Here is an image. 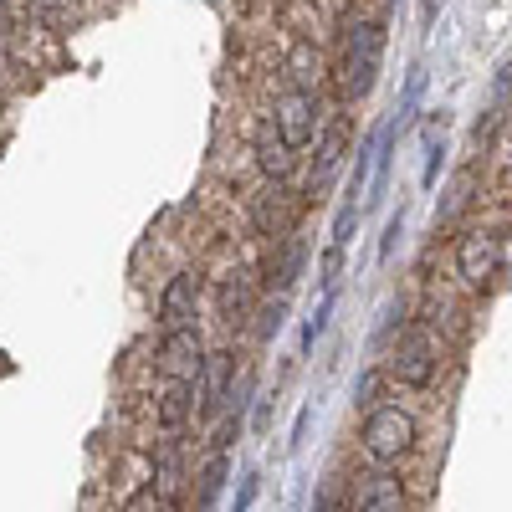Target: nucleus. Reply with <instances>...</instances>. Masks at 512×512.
I'll list each match as a JSON object with an SVG mask.
<instances>
[{
	"label": "nucleus",
	"instance_id": "obj_1",
	"mask_svg": "<svg viewBox=\"0 0 512 512\" xmlns=\"http://www.w3.org/2000/svg\"><path fill=\"white\" fill-rule=\"evenodd\" d=\"M379 57H384V26L354 21L349 36H344V57H338V88H344V98H364L374 88Z\"/></svg>",
	"mask_w": 512,
	"mask_h": 512
},
{
	"label": "nucleus",
	"instance_id": "obj_2",
	"mask_svg": "<svg viewBox=\"0 0 512 512\" xmlns=\"http://www.w3.org/2000/svg\"><path fill=\"white\" fill-rule=\"evenodd\" d=\"M359 441H364V456L374 466H395L415 451V415L400 410V405H379V410L364 415Z\"/></svg>",
	"mask_w": 512,
	"mask_h": 512
},
{
	"label": "nucleus",
	"instance_id": "obj_3",
	"mask_svg": "<svg viewBox=\"0 0 512 512\" xmlns=\"http://www.w3.org/2000/svg\"><path fill=\"white\" fill-rule=\"evenodd\" d=\"M436 369H441V344L431 338V328H410L395 344L390 364H384V374L395 384H405V390H431Z\"/></svg>",
	"mask_w": 512,
	"mask_h": 512
},
{
	"label": "nucleus",
	"instance_id": "obj_4",
	"mask_svg": "<svg viewBox=\"0 0 512 512\" xmlns=\"http://www.w3.org/2000/svg\"><path fill=\"white\" fill-rule=\"evenodd\" d=\"M502 262H507V251H502L497 231H466L461 246H456V277L472 292H487L502 277Z\"/></svg>",
	"mask_w": 512,
	"mask_h": 512
},
{
	"label": "nucleus",
	"instance_id": "obj_5",
	"mask_svg": "<svg viewBox=\"0 0 512 512\" xmlns=\"http://www.w3.org/2000/svg\"><path fill=\"white\" fill-rule=\"evenodd\" d=\"M205 359H210V349H205L200 328L190 323V328H169V333L159 338L154 369H159L169 384H195V379H200V369H205Z\"/></svg>",
	"mask_w": 512,
	"mask_h": 512
},
{
	"label": "nucleus",
	"instance_id": "obj_6",
	"mask_svg": "<svg viewBox=\"0 0 512 512\" xmlns=\"http://www.w3.org/2000/svg\"><path fill=\"white\" fill-rule=\"evenodd\" d=\"M236 354L231 349H210L200 379H195V415L210 425V420H221V410H231V390H236Z\"/></svg>",
	"mask_w": 512,
	"mask_h": 512
},
{
	"label": "nucleus",
	"instance_id": "obj_7",
	"mask_svg": "<svg viewBox=\"0 0 512 512\" xmlns=\"http://www.w3.org/2000/svg\"><path fill=\"white\" fill-rule=\"evenodd\" d=\"M272 123H277V134L292 144V149H308L313 134H318V98L308 88H287L272 108Z\"/></svg>",
	"mask_w": 512,
	"mask_h": 512
},
{
	"label": "nucleus",
	"instance_id": "obj_8",
	"mask_svg": "<svg viewBox=\"0 0 512 512\" xmlns=\"http://www.w3.org/2000/svg\"><path fill=\"white\" fill-rule=\"evenodd\" d=\"M200 272H175L164 282V292H159V328L169 333V328H190V318H195V308H200Z\"/></svg>",
	"mask_w": 512,
	"mask_h": 512
},
{
	"label": "nucleus",
	"instance_id": "obj_9",
	"mask_svg": "<svg viewBox=\"0 0 512 512\" xmlns=\"http://www.w3.org/2000/svg\"><path fill=\"white\" fill-rule=\"evenodd\" d=\"M349 512H405V487L390 466L379 472H364L354 482V497H349Z\"/></svg>",
	"mask_w": 512,
	"mask_h": 512
},
{
	"label": "nucleus",
	"instance_id": "obj_10",
	"mask_svg": "<svg viewBox=\"0 0 512 512\" xmlns=\"http://www.w3.org/2000/svg\"><path fill=\"white\" fill-rule=\"evenodd\" d=\"M251 154H256V169H262L272 185H282V180L292 175V164H297V149L277 134V123H272V118L256 123V144H251Z\"/></svg>",
	"mask_w": 512,
	"mask_h": 512
},
{
	"label": "nucleus",
	"instance_id": "obj_11",
	"mask_svg": "<svg viewBox=\"0 0 512 512\" xmlns=\"http://www.w3.org/2000/svg\"><path fill=\"white\" fill-rule=\"evenodd\" d=\"M344 154H349V123L338 118V123L328 128V134H323V144H318V159H313V195L333 185V175L344 169Z\"/></svg>",
	"mask_w": 512,
	"mask_h": 512
},
{
	"label": "nucleus",
	"instance_id": "obj_12",
	"mask_svg": "<svg viewBox=\"0 0 512 512\" xmlns=\"http://www.w3.org/2000/svg\"><path fill=\"white\" fill-rule=\"evenodd\" d=\"M195 415V384H169V390L154 400V420H159V431L164 436H175L185 431V420Z\"/></svg>",
	"mask_w": 512,
	"mask_h": 512
},
{
	"label": "nucleus",
	"instance_id": "obj_13",
	"mask_svg": "<svg viewBox=\"0 0 512 512\" xmlns=\"http://www.w3.org/2000/svg\"><path fill=\"white\" fill-rule=\"evenodd\" d=\"M251 221L262 236H282L287 221H292V210H287V190L282 185H267L262 195H251Z\"/></svg>",
	"mask_w": 512,
	"mask_h": 512
},
{
	"label": "nucleus",
	"instance_id": "obj_14",
	"mask_svg": "<svg viewBox=\"0 0 512 512\" xmlns=\"http://www.w3.org/2000/svg\"><path fill=\"white\" fill-rule=\"evenodd\" d=\"M200 492H195V502H200V512H210L221 502V492H226V482H231V456L226 451H210L205 456V466H200Z\"/></svg>",
	"mask_w": 512,
	"mask_h": 512
},
{
	"label": "nucleus",
	"instance_id": "obj_15",
	"mask_svg": "<svg viewBox=\"0 0 512 512\" xmlns=\"http://www.w3.org/2000/svg\"><path fill=\"white\" fill-rule=\"evenodd\" d=\"M251 303H256V287H251V277H231L226 287H221V318L226 323H246L251 318Z\"/></svg>",
	"mask_w": 512,
	"mask_h": 512
},
{
	"label": "nucleus",
	"instance_id": "obj_16",
	"mask_svg": "<svg viewBox=\"0 0 512 512\" xmlns=\"http://www.w3.org/2000/svg\"><path fill=\"white\" fill-rule=\"evenodd\" d=\"M303 256H308V246L297 241V236H287L282 256H277V262H272V287H277V292H287V287L297 282V272H303Z\"/></svg>",
	"mask_w": 512,
	"mask_h": 512
},
{
	"label": "nucleus",
	"instance_id": "obj_17",
	"mask_svg": "<svg viewBox=\"0 0 512 512\" xmlns=\"http://www.w3.org/2000/svg\"><path fill=\"white\" fill-rule=\"evenodd\" d=\"M472 190H477V169H461V175H456V185H451V195H446V205H441V216H436V226H451V221H461V210L472 205Z\"/></svg>",
	"mask_w": 512,
	"mask_h": 512
},
{
	"label": "nucleus",
	"instance_id": "obj_18",
	"mask_svg": "<svg viewBox=\"0 0 512 512\" xmlns=\"http://www.w3.org/2000/svg\"><path fill=\"white\" fill-rule=\"evenodd\" d=\"M26 11H31L36 21H47V26H62V31H72V26L82 21L77 0H26Z\"/></svg>",
	"mask_w": 512,
	"mask_h": 512
},
{
	"label": "nucleus",
	"instance_id": "obj_19",
	"mask_svg": "<svg viewBox=\"0 0 512 512\" xmlns=\"http://www.w3.org/2000/svg\"><path fill=\"white\" fill-rule=\"evenodd\" d=\"M379 384H384V369H364L359 384H354V405L359 410H379Z\"/></svg>",
	"mask_w": 512,
	"mask_h": 512
},
{
	"label": "nucleus",
	"instance_id": "obj_20",
	"mask_svg": "<svg viewBox=\"0 0 512 512\" xmlns=\"http://www.w3.org/2000/svg\"><path fill=\"white\" fill-rule=\"evenodd\" d=\"M282 323H287V292H277L272 303L262 308V323H256V338H262V344H267V338H272V333H277Z\"/></svg>",
	"mask_w": 512,
	"mask_h": 512
},
{
	"label": "nucleus",
	"instance_id": "obj_21",
	"mask_svg": "<svg viewBox=\"0 0 512 512\" xmlns=\"http://www.w3.org/2000/svg\"><path fill=\"white\" fill-rule=\"evenodd\" d=\"M400 236H405V205L395 210V216H390V226H384V236H379V262H390V256H395Z\"/></svg>",
	"mask_w": 512,
	"mask_h": 512
},
{
	"label": "nucleus",
	"instance_id": "obj_22",
	"mask_svg": "<svg viewBox=\"0 0 512 512\" xmlns=\"http://www.w3.org/2000/svg\"><path fill=\"white\" fill-rule=\"evenodd\" d=\"M164 502L169 497H159V487H139L134 497L123 502V512H164Z\"/></svg>",
	"mask_w": 512,
	"mask_h": 512
},
{
	"label": "nucleus",
	"instance_id": "obj_23",
	"mask_svg": "<svg viewBox=\"0 0 512 512\" xmlns=\"http://www.w3.org/2000/svg\"><path fill=\"white\" fill-rule=\"evenodd\" d=\"M256 492H262V477H256V472H246V477H241V487H236V497H231V512H251Z\"/></svg>",
	"mask_w": 512,
	"mask_h": 512
},
{
	"label": "nucleus",
	"instance_id": "obj_24",
	"mask_svg": "<svg viewBox=\"0 0 512 512\" xmlns=\"http://www.w3.org/2000/svg\"><path fill=\"white\" fill-rule=\"evenodd\" d=\"M308 512H344V507H338V487L333 482H323L318 487V497H313V507Z\"/></svg>",
	"mask_w": 512,
	"mask_h": 512
},
{
	"label": "nucleus",
	"instance_id": "obj_25",
	"mask_svg": "<svg viewBox=\"0 0 512 512\" xmlns=\"http://www.w3.org/2000/svg\"><path fill=\"white\" fill-rule=\"evenodd\" d=\"M308 420H313V405H303V410H297V425H292V451L303 446V436H308Z\"/></svg>",
	"mask_w": 512,
	"mask_h": 512
},
{
	"label": "nucleus",
	"instance_id": "obj_26",
	"mask_svg": "<svg viewBox=\"0 0 512 512\" xmlns=\"http://www.w3.org/2000/svg\"><path fill=\"white\" fill-rule=\"evenodd\" d=\"M6 31H11V11H6V0H0V41H6Z\"/></svg>",
	"mask_w": 512,
	"mask_h": 512
},
{
	"label": "nucleus",
	"instance_id": "obj_27",
	"mask_svg": "<svg viewBox=\"0 0 512 512\" xmlns=\"http://www.w3.org/2000/svg\"><path fill=\"white\" fill-rule=\"evenodd\" d=\"M502 93H512V62L502 67Z\"/></svg>",
	"mask_w": 512,
	"mask_h": 512
},
{
	"label": "nucleus",
	"instance_id": "obj_28",
	"mask_svg": "<svg viewBox=\"0 0 512 512\" xmlns=\"http://www.w3.org/2000/svg\"><path fill=\"white\" fill-rule=\"evenodd\" d=\"M502 154H507V164H512V128H507V144H502Z\"/></svg>",
	"mask_w": 512,
	"mask_h": 512
},
{
	"label": "nucleus",
	"instance_id": "obj_29",
	"mask_svg": "<svg viewBox=\"0 0 512 512\" xmlns=\"http://www.w3.org/2000/svg\"><path fill=\"white\" fill-rule=\"evenodd\" d=\"M164 512H180V507H175V502H164Z\"/></svg>",
	"mask_w": 512,
	"mask_h": 512
}]
</instances>
